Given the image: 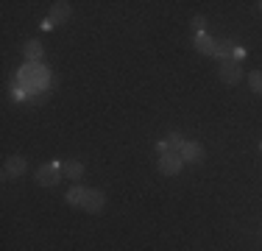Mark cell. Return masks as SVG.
<instances>
[{
    "instance_id": "cell-1",
    "label": "cell",
    "mask_w": 262,
    "mask_h": 251,
    "mask_svg": "<svg viewBox=\"0 0 262 251\" xmlns=\"http://www.w3.org/2000/svg\"><path fill=\"white\" fill-rule=\"evenodd\" d=\"M45 81H48L45 65H26L20 70V75H17V87H23V90H39Z\"/></svg>"
},
{
    "instance_id": "cell-2",
    "label": "cell",
    "mask_w": 262,
    "mask_h": 251,
    "mask_svg": "<svg viewBox=\"0 0 262 251\" xmlns=\"http://www.w3.org/2000/svg\"><path fill=\"white\" fill-rule=\"evenodd\" d=\"M240 75H243V70H240V61L237 59H223L221 61V67H217V78L223 81V84H240Z\"/></svg>"
},
{
    "instance_id": "cell-3",
    "label": "cell",
    "mask_w": 262,
    "mask_h": 251,
    "mask_svg": "<svg viewBox=\"0 0 262 251\" xmlns=\"http://www.w3.org/2000/svg\"><path fill=\"white\" fill-rule=\"evenodd\" d=\"M59 179H61V168H59V162L42 165L39 171H36V184H42V187H53V184H59Z\"/></svg>"
},
{
    "instance_id": "cell-4",
    "label": "cell",
    "mask_w": 262,
    "mask_h": 251,
    "mask_svg": "<svg viewBox=\"0 0 262 251\" xmlns=\"http://www.w3.org/2000/svg\"><path fill=\"white\" fill-rule=\"evenodd\" d=\"M182 156H179V151H167V154L159 156V171L165 176H176L179 171H182Z\"/></svg>"
},
{
    "instance_id": "cell-5",
    "label": "cell",
    "mask_w": 262,
    "mask_h": 251,
    "mask_svg": "<svg viewBox=\"0 0 262 251\" xmlns=\"http://www.w3.org/2000/svg\"><path fill=\"white\" fill-rule=\"evenodd\" d=\"M106 206V196L101 190H86L84 193V204H81V210L90 212V215H95V212H101Z\"/></svg>"
},
{
    "instance_id": "cell-6",
    "label": "cell",
    "mask_w": 262,
    "mask_h": 251,
    "mask_svg": "<svg viewBox=\"0 0 262 251\" xmlns=\"http://www.w3.org/2000/svg\"><path fill=\"white\" fill-rule=\"evenodd\" d=\"M179 156H182V162H192V165H201V162L207 159V154H204V148L198 145V142H184V145L179 148Z\"/></svg>"
},
{
    "instance_id": "cell-7",
    "label": "cell",
    "mask_w": 262,
    "mask_h": 251,
    "mask_svg": "<svg viewBox=\"0 0 262 251\" xmlns=\"http://www.w3.org/2000/svg\"><path fill=\"white\" fill-rule=\"evenodd\" d=\"M26 173V156H9L3 165V179H14V176H23Z\"/></svg>"
},
{
    "instance_id": "cell-8",
    "label": "cell",
    "mask_w": 262,
    "mask_h": 251,
    "mask_svg": "<svg viewBox=\"0 0 262 251\" xmlns=\"http://www.w3.org/2000/svg\"><path fill=\"white\" fill-rule=\"evenodd\" d=\"M42 42L39 39H28L26 42V48H23V53H26V59H28V65H42Z\"/></svg>"
},
{
    "instance_id": "cell-9",
    "label": "cell",
    "mask_w": 262,
    "mask_h": 251,
    "mask_svg": "<svg viewBox=\"0 0 262 251\" xmlns=\"http://www.w3.org/2000/svg\"><path fill=\"white\" fill-rule=\"evenodd\" d=\"M61 176H67V179H73V181H78L81 176H84V162H76V159H70V162H61Z\"/></svg>"
},
{
    "instance_id": "cell-10",
    "label": "cell",
    "mask_w": 262,
    "mask_h": 251,
    "mask_svg": "<svg viewBox=\"0 0 262 251\" xmlns=\"http://www.w3.org/2000/svg\"><path fill=\"white\" fill-rule=\"evenodd\" d=\"M215 48H217V39H212L207 34H195V50H201L207 56H215Z\"/></svg>"
},
{
    "instance_id": "cell-11",
    "label": "cell",
    "mask_w": 262,
    "mask_h": 251,
    "mask_svg": "<svg viewBox=\"0 0 262 251\" xmlns=\"http://www.w3.org/2000/svg\"><path fill=\"white\" fill-rule=\"evenodd\" d=\"M67 17H70V3H64V0H61V3H53L51 17H48V20H51V23L56 25V23H64Z\"/></svg>"
},
{
    "instance_id": "cell-12",
    "label": "cell",
    "mask_w": 262,
    "mask_h": 251,
    "mask_svg": "<svg viewBox=\"0 0 262 251\" xmlns=\"http://www.w3.org/2000/svg\"><path fill=\"white\" fill-rule=\"evenodd\" d=\"M234 53H237V45H234V42H226V39H217L215 56H221V61H223V59H234Z\"/></svg>"
},
{
    "instance_id": "cell-13",
    "label": "cell",
    "mask_w": 262,
    "mask_h": 251,
    "mask_svg": "<svg viewBox=\"0 0 262 251\" xmlns=\"http://www.w3.org/2000/svg\"><path fill=\"white\" fill-rule=\"evenodd\" d=\"M84 193H86L84 187H73V190L64 196V201H67L70 206H78V210H81V204H84Z\"/></svg>"
},
{
    "instance_id": "cell-14",
    "label": "cell",
    "mask_w": 262,
    "mask_h": 251,
    "mask_svg": "<svg viewBox=\"0 0 262 251\" xmlns=\"http://www.w3.org/2000/svg\"><path fill=\"white\" fill-rule=\"evenodd\" d=\"M248 84H251V90L257 92V95H262V70H254L248 75Z\"/></svg>"
},
{
    "instance_id": "cell-15",
    "label": "cell",
    "mask_w": 262,
    "mask_h": 251,
    "mask_svg": "<svg viewBox=\"0 0 262 251\" xmlns=\"http://www.w3.org/2000/svg\"><path fill=\"white\" fill-rule=\"evenodd\" d=\"M204 25H207V20H204L201 14L192 17V28H195V34H204Z\"/></svg>"
},
{
    "instance_id": "cell-16",
    "label": "cell",
    "mask_w": 262,
    "mask_h": 251,
    "mask_svg": "<svg viewBox=\"0 0 262 251\" xmlns=\"http://www.w3.org/2000/svg\"><path fill=\"white\" fill-rule=\"evenodd\" d=\"M28 100H31V103H36V100H45V95H42L39 90H28Z\"/></svg>"
},
{
    "instance_id": "cell-17",
    "label": "cell",
    "mask_w": 262,
    "mask_h": 251,
    "mask_svg": "<svg viewBox=\"0 0 262 251\" xmlns=\"http://www.w3.org/2000/svg\"><path fill=\"white\" fill-rule=\"evenodd\" d=\"M259 148H262V145H259Z\"/></svg>"
},
{
    "instance_id": "cell-18",
    "label": "cell",
    "mask_w": 262,
    "mask_h": 251,
    "mask_svg": "<svg viewBox=\"0 0 262 251\" xmlns=\"http://www.w3.org/2000/svg\"><path fill=\"white\" fill-rule=\"evenodd\" d=\"M259 6H262V3H259Z\"/></svg>"
}]
</instances>
